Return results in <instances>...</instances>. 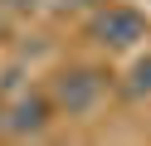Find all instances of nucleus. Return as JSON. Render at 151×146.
Masks as SVG:
<instances>
[{
	"instance_id": "1",
	"label": "nucleus",
	"mask_w": 151,
	"mask_h": 146,
	"mask_svg": "<svg viewBox=\"0 0 151 146\" xmlns=\"http://www.w3.org/2000/svg\"><path fill=\"white\" fill-rule=\"evenodd\" d=\"M102 93H107V73H102V68H88V63L59 68V73H54V83H49L54 107H59V112H68V117L93 112V107L102 102Z\"/></svg>"
},
{
	"instance_id": "2",
	"label": "nucleus",
	"mask_w": 151,
	"mask_h": 146,
	"mask_svg": "<svg viewBox=\"0 0 151 146\" xmlns=\"http://www.w3.org/2000/svg\"><path fill=\"white\" fill-rule=\"evenodd\" d=\"M88 34H93V44L112 49V54H127V49H137L146 39V15L137 5H107L102 0L98 15L88 19Z\"/></svg>"
},
{
	"instance_id": "3",
	"label": "nucleus",
	"mask_w": 151,
	"mask_h": 146,
	"mask_svg": "<svg viewBox=\"0 0 151 146\" xmlns=\"http://www.w3.org/2000/svg\"><path fill=\"white\" fill-rule=\"evenodd\" d=\"M49 117H54V97H44V93H20L15 102H5V127H0V132L15 136V141H29V136H44Z\"/></svg>"
},
{
	"instance_id": "4",
	"label": "nucleus",
	"mask_w": 151,
	"mask_h": 146,
	"mask_svg": "<svg viewBox=\"0 0 151 146\" xmlns=\"http://www.w3.org/2000/svg\"><path fill=\"white\" fill-rule=\"evenodd\" d=\"M122 93H127L132 102H151V54H141L137 63L127 68V83H122Z\"/></svg>"
},
{
	"instance_id": "5",
	"label": "nucleus",
	"mask_w": 151,
	"mask_h": 146,
	"mask_svg": "<svg viewBox=\"0 0 151 146\" xmlns=\"http://www.w3.org/2000/svg\"><path fill=\"white\" fill-rule=\"evenodd\" d=\"M0 5H10V10H34L39 0H0Z\"/></svg>"
},
{
	"instance_id": "6",
	"label": "nucleus",
	"mask_w": 151,
	"mask_h": 146,
	"mask_svg": "<svg viewBox=\"0 0 151 146\" xmlns=\"http://www.w3.org/2000/svg\"><path fill=\"white\" fill-rule=\"evenodd\" d=\"M0 127H5V97H0Z\"/></svg>"
}]
</instances>
